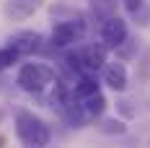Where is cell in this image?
<instances>
[{
    "label": "cell",
    "instance_id": "1",
    "mask_svg": "<svg viewBox=\"0 0 150 148\" xmlns=\"http://www.w3.org/2000/svg\"><path fill=\"white\" fill-rule=\"evenodd\" d=\"M13 125H16L18 140H21L23 146H29V148H44V146H49V140H52L49 125H47L39 114H34L31 109H18Z\"/></svg>",
    "mask_w": 150,
    "mask_h": 148
},
{
    "label": "cell",
    "instance_id": "2",
    "mask_svg": "<svg viewBox=\"0 0 150 148\" xmlns=\"http://www.w3.org/2000/svg\"><path fill=\"white\" fill-rule=\"evenodd\" d=\"M54 81H57V73L47 62H23L18 68V75H16L18 89H23L26 94H42Z\"/></svg>",
    "mask_w": 150,
    "mask_h": 148
},
{
    "label": "cell",
    "instance_id": "3",
    "mask_svg": "<svg viewBox=\"0 0 150 148\" xmlns=\"http://www.w3.org/2000/svg\"><path fill=\"white\" fill-rule=\"evenodd\" d=\"M86 21H80V18H65V21H57L54 26H52V34H49V39H52V47H75L80 44L83 39H86Z\"/></svg>",
    "mask_w": 150,
    "mask_h": 148
},
{
    "label": "cell",
    "instance_id": "4",
    "mask_svg": "<svg viewBox=\"0 0 150 148\" xmlns=\"http://www.w3.org/2000/svg\"><path fill=\"white\" fill-rule=\"evenodd\" d=\"M70 60V68H78L86 75L96 73V70H104L106 65V47L104 44H83L75 55H67Z\"/></svg>",
    "mask_w": 150,
    "mask_h": 148
},
{
    "label": "cell",
    "instance_id": "5",
    "mask_svg": "<svg viewBox=\"0 0 150 148\" xmlns=\"http://www.w3.org/2000/svg\"><path fill=\"white\" fill-rule=\"evenodd\" d=\"M129 39V29H127V21L122 16H109L101 26V42L106 49H119L127 44Z\"/></svg>",
    "mask_w": 150,
    "mask_h": 148
},
{
    "label": "cell",
    "instance_id": "6",
    "mask_svg": "<svg viewBox=\"0 0 150 148\" xmlns=\"http://www.w3.org/2000/svg\"><path fill=\"white\" fill-rule=\"evenodd\" d=\"M8 47H13L21 57L34 55L42 47V34L39 31H31V29H21V31H16V34L8 36Z\"/></svg>",
    "mask_w": 150,
    "mask_h": 148
},
{
    "label": "cell",
    "instance_id": "7",
    "mask_svg": "<svg viewBox=\"0 0 150 148\" xmlns=\"http://www.w3.org/2000/svg\"><path fill=\"white\" fill-rule=\"evenodd\" d=\"M101 78H104L106 86H109L111 91H117V94H124V91H127V86H129L127 68H124V62H119V60H117V62H106Z\"/></svg>",
    "mask_w": 150,
    "mask_h": 148
},
{
    "label": "cell",
    "instance_id": "8",
    "mask_svg": "<svg viewBox=\"0 0 150 148\" xmlns=\"http://www.w3.org/2000/svg\"><path fill=\"white\" fill-rule=\"evenodd\" d=\"M44 0H5L3 3V13L13 21H21V18H29L34 11H39Z\"/></svg>",
    "mask_w": 150,
    "mask_h": 148
},
{
    "label": "cell",
    "instance_id": "9",
    "mask_svg": "<svg viewBox=\"0 0 150 148\" xmlns=\"http://www.w3.org/2000/svg\"><path fill=\"white\" fill-rule=\"evenodd\" d=\"M62 117H65V122L70 125V127H83L86 122H88V114H86V109H83V104L78 102V99H65L62 102Z\"/></svg>",
    "mask_w": 150,
    "mask_h": 148
},
{
    "label": "cell",
    "instance_id": "10",
    "mask_svg": "<svg viewBox=\"0 0 150 148\" xmlns=\"http://www.w3.org/2000/svg\"><path fill=\"white\" fill-rule=\"evenodd\" d=\"M96 94H101V83L93 78V75H80L78 81H75L73 86V99H78V102H86V99H91V96H96Z\"/></svg>",
    "mask_w": 150,
    "mask_h": 148
},
{
    "label": "cell",
    "instance_id": "11",
    "mask_svg": "<svg viewBox=\"0 0 150 148\" xmlns=\"http://www.w3.org/2000/svg\"><path fill=\"white\" fill-rule=\"evenodd\" d=\"M83 104V109H86V114L88 117H101L106 112V96L104 94H96V96H91V99H86V102H80Z\"/></svg>",
    "mask_w": 150,
    "mask_h": 148
},
{
    "label": "cell",
    "instance_id": "12",
    "mask_svg": "<svg viewBox=\"0 0 150 148\" xmlns=\"http://www.w3.org/2000/svg\"><path fill=\"white\" fill-rule=\"evenodd\" d=\"M98 130L106 133V135H124L127 133V125H124V119H119V117H106V119H101Z\"/></svg>",
    "mask_w": 150,
    "mask_h": 148
},
{
    "label": "cell",
    "instance_id": "13",
    "mask_svg": "<svg viewBox=\"0 0 150 148\" xmlns=\"http://www.w3.org/2000/svg\"><path fill=\"white\" fill-rule=\"evenodd\" d=\"M18 60H21V55L16 52L13 47H8V44L0 47V70H8V68H13Z\"/></svg>",
    "mask_w": 150,
    "mask_h": 148
},
{
    "label": "cell",
    "instance_id": "14",
    "mask_svg": "<svg viewBox=\"0 0 150 148\" xmlns=\"http://www.w3.org/2000/svg\"><path fill=\"white\" fill-rule=\"evenodd\" d=\"M124 5H127V11H129V13L137 16V11L142 8V0H124Z\"/></svg>",
    "mask_w": 150,
    "mask_h": 148
}]
</instances>
